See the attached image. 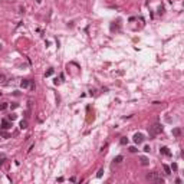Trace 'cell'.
I'll return each mask as SVG.
<instances>
[{
    "label": "cell",
    "mask_w": 184,
    "mask_h": 184,
    "mask_svg": "<svg viewBox=\"0 0 184 184\" xmlns=\"http://www.w3.org/2000/svg\"><path fill=\"white\" fill-rule=\"evenodd\" d=\"M173 135L180 137V135H181V130H180V128H174V130H173Z\"/></svg>",
    "instance_id": "cell-8"
},
{
    "label": "cell",
    "mask_w": 184,
    "mask_h": 184,
    "mask_svg": "<svg viewBox=\"0 0 184 184\" xmlns=\"http://www.w3.org/2000/svg\"><path fill=\"white\" fill-rule=\"evenodd\" d=\"M19 107V105H17V104H16V102H13V104H12V109H16V108H17Z\"/></svg>",
    "instance_id": "cell-21"
},
{
    "label": "cell",
    "mask_w": 184,
    "mask_h": 184,
    "mask_svg": "<svg viewBox=\"0 0 184 184\" xmlns=\"http://www.w3.org/2000/svg\"><path fill=\"white\" fill-rule=\"evenodd\" d=\"M160 153L164 154V155H167V157H170V155H171V151L167 148V147H161V148H160Z\"/></svg>",
    "instance_id": "cell-5"
},
{
    "label": "cell",
    "mask_w": 184,
    "mask_h": 184,
    "mask_svg": "<svg viewBox=\"0 0 184 184\" xmlns=\"http://www.w3.org/2000/svg\"><path fill=\"white\" fill-rule=\"evenodd\" d=\"M139 161H141L142 166H148V164H150V161H148V158H147V157H139Z\"/></svg>",
    "instance_id": "cell-7"
},
{
    "label": "cell",
    "mask_w": 184,
    "mask_h": 184,
    "mask_svg": "<svg viewBox=\"0 0 184 184\" xmlns=\"http://www.w3.org/2000/svg\"><path fill=\"white\" fill-rule=\"evenodd\" d=\"M29 86H30V89H35V84H33L32 81H30V85H29Z\"/></svg>",
    "instance_id": "cell-23"
},
{
    "label": "cell",
    "mask_w": 184,
    "mask_h": 184,
    "mask_svg": "<svg viewBox=\"0 0 184 184\" xmlns=\"http://www.w3.org/2000/svg\"><path fill=\"white\" fill-rule=\"evenodd\" d=\"M142 141H144V135L139 134V132H137V134L134 135V142L135 144H141Z\"/></svg>",
    "instance_id": "cell-3"
},
{
    "label": "cell",
    "mask_w": 184,
    "mask_h": 184,
    "mask_svg": "<svg viewBox=\"0 0 184 184\" xmlns=\"http://www.w3.org/2000/svg\"><path fill=\"white\" fill-rule=\"evenodd\" d=\"M0 134L3 135V137H5V138H10V135L7 134V132H5V131H2V132H0Z\"/></svg>",
    "instance_id": "cell-17"
},
{
    "label": "cell",
    "mask_w": 184,
    "mask_h": 184,
    "mask_svg": "<svg viewBox=\"0 0 184 184\" xmlns=\"http://www.w3.org/2000/svg\"><path fill=\"white\" fill-rule=\"evenodd\" d=\"M6 108H7V104H6V102L0 104V109H2V111H3V109H6Z\"/></svg>",
    "instance_id": "cell-16"
},
{
    "label": "cell",
    "mask_w": 184,
    "mask_h": 184,
    "mask_svg": "<svg viewBox=\"0 0 184 184\" xmlns=\"http://www.w3.org/2000/svg\"><path fill=\"white\" fill-rule=\"evenodd\" d=\"M5 81H6L5 75H0V84H5Z\"/></svg>",
    "instance_id": "cell-18"
},
{
    "label": "cell",
    "mask_w": 184,
    "mask_h": 184,
    "mask_svg": "<svg viewBox=\"0 0 184 184\" xmlns=\"http://www.w3.org/2000/svg\"><path fill=\"white\" fill-rule=\"evenodd\" d=\"M20 128H22V130H25V128H27V121H26V119L20 122Z\"/></svg>",
    "instance_id": "cell-10"
},
{
    "label": "cell",
    "mask_w": 184,
    "mask_h": 184,
    "mask_svg": "<svg viewBox=\"0 0 184 184\" xmlns=\"http://www.w3.org/2000/svg\"><path fill=\"white\" fill-rule=\"evenodd\" d=\"M29 85H30V81H29V79H23V81L20 82V86H22V88H27Z\"/></svg>",
    "instance_id": "cell-6"
},
{
    "label": "cell",
    "mask_w": 184,
    "mask_h": 184,
    "mask_svg": "<svg viewBox=\"0 0 184 184\" xmlns=\"http://www.w3.org/2000/svg\"><path fill=\"white\" fill-rule=\"evenodd\" d=\"M164 171H166V174H171V168L168 166H164Z\"/></svg>",
    "instance_id": "cell-14"
},
{
    "label": "cell",
    "mask_w": 184,
    "mask_h": 184,
    "mask_svg": "<svg viewBox=\"0 0 184 184\" xmlns=\"http://www.w3.org/2000/svg\"><path fill=\"white\" fill-rule=\"evenodd\" d=\"M2 128L3 130H9V128H12V124L7 119H2Z\"/></svg>",
    "instance_id": "cell-4"
},
{
    "label": "cell",
    "mask_w": 184,
    "mask_h": 184,
    "mask_svg": "<svg viewBox=\"0 0 184 184\" xmlns=\"http://www.w3.org/2000/svg\"><path fill=\"white\" fill-rule=\"evenodd\" d=\"M162 12H164V7H162V6H160V9H158V13L162 14Z\"/></svg>",
    "instance_id": "cell-20"
},
{
    "label": "cell",
    "mask_w": 184,
    "mask_h": 184,
    "mask_svg": "<svg viewBox=\"0 0 184 184\" xmlns=\"http://www.w3.org/2000/svg\"><path fill=\"white\" fill-rule=\"evenodd\" d=\"M102 174H104V168H99L98 173H96V177H98V178H101V177H102Z\"/></svg>",
    "instance_id": "cell-12"
},
{
    "label": "cell",
    "mask_w": 184,
    "mask_h": 184,
    "mask_svg": "<svg viewBox=\"0 0 184 184\" xmlns=\"http://www.w3.org/2000/svg\"><path fill=\"white\" fill-rule=\"evenodd\" d=\"M45 75H46V76H50V75H53V69H52V68H49V69L46 71Z\"/></svg>",
    "instance_id": "cell-13"
},
{
    "label": "cell",
    "mask_w": 184,
    "mask_h": 184,
    "mask_svg": "<svg viewBox=\"0 0 184 184\" xmlns=\"http://www.w3.org/2000/svg\"><path fill=\"white\" fill-rule=\"evenodd\" d=\"M119 144H121V145H127V144H128V138H127V137H122V138L119 139Z\"/></svg>",
    "instance_id": "cell-9"
},
{
    "label": "cell",
    "mask_w": 184,
    "mask_h": 184,
    "mask_svg": "<svg viewBox=\"0 0 184 184\" xmlns=\"http://www.w3.org/2000/svg\"><path fill=\"white\" fill-rule=\"evenodd\" d=\"M130 151H131V153H137V151H138V150L135 148V147H130Z\"/></svg>",
    "instance_id": "cell-19"
},
{
    "label": "cell",
    "mask_w": 184,
    "mask_h": 184,
    "mask_svg": "<svg viewBox=\"0 0 184 184\" xmlns=\"http://www.w3.org/2000/svg\"><path fill=\"white\" fill-rule=\"evenodd\" d=\"M150 131H151V135H157V134H161L162 132V127L160 125V124H154L151 128H150Z\"/></svg>",
    "instance_id": "cell-2"
},
{
    "label": "cell",
    "mask_w": 184,
    "mask_h": 184,
    "mask_svg": "<svg viewBox=\"0 0 184 184\" xmlns=\"http://www.w3.org/2000/svg\"><path fill=\"white\" fill-rule=\"evenodd\" d=\"M144 151H145V153H150V147H148V145H145V147H144Z\"/></svg>",
    "instance_id": "cell-22"
},
{
    "label": "cell",
    "mask_w": 184,
    "mask_h": 184,
    "mask_svg": "<svg viewBox=\"0 0 184 184\" xmlns=\"http://www.w3.org/2000/svg\"><path fill=\"white\" fill-rule=\"evenodd\" d=\"M0 95H2V92H0Z\"/></svg>",
    "instance_id": "cell-24"
},
{
    "label": "cell",
    "mask_w": 184,
    "mask_h": 184,
    "mask_svg": "<svg viewBox=\"0 0 184 184\" xmlns=\"http://www.w3.org/2000/svg\"><path fill=\"white\" fill-rule=\"evenodd\" d=\"M122 160H124V157H122V155H118V157L114 158V161H115V162H121Z\"/></svg>",
    "instance_id": "cell-11"
},
{
    "label": "cell",
    "mask_w": 184,
    "mask_h": 184,
    "mask_svg": "<svg viewBox=\"0 0 184 184\" xmlns=\"http://www.w3.org/2000/svg\"><path fill=\"white\" fill-rule=\"evenodd\" d=\"M16 118H17V115H16V114H10V115H9V119H12V121H14Z\"/></svg>",
    "instance_id": "cell-15"
},
{
    "label": "cell",
    "mask_w": 184,
    "mask_h": 184,
    "mask_svg": "<svg viewBox=\"0 0 184 184\" xmlns=\"http://www.w3.org/2000/svg\"><path fill=\"white\" fill-rule=\"evenodd\" d=\"M147 180L148 181H155V183H164V178L161 177V174L160 173H148L147 174Z\"/></svg>",
    "instance_id": "cell-1"
}]
</instances>
